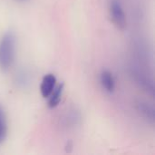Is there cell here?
Segmentation results:
<instances>
[{"instance_id": "cell-3", "label": "cell", "mask_w": 155, "mask_h": 155, "mask_svg": "<svg viewBox=\"0 0 155 155\" xmlns=\"http://www.w3.org/2000/svg\"><path fill=\"white\" fill-rule=\"evenodd\" d=\"M131 76L140 88H142L144 92L149 94L152 97L154 96V84L153 82L151 79H149V77H147L144 74L141 73L140 71L134 69L131 72Z\"/></svg>"}, {"instance_id": "cell-9", "label": "cell", "mask_w": 155, "mask_h": 155, "mask_svg": "<svg viewBox=\"0 0 155 155\" xmlns=\"http://www.w3.org/2000/svg\"><path fill=\"white\" fill-rule=\"evenodd\" d=\"M17 1H25V0H17Z\"/></svg>"}, {"instance_id": "cell-8", "label": "cell", "mask_w": 155, "mask_h": 155, "mask_svg": "<svg viewBox=\"0 0 155 155\" xmlns=\"http://www.w3.org/2000/svg\"><path fill=\"white\" fill-rule=\"evenodd\" d=\"M7 136V121L4 109L0 106V144L5 142Z\"/></svg>"}, {"instance_id": "cell-6", "label": "cell", "mask_w": 155, "mask_h": 155, "mask_svg": "<svg viewBox=\"0 0 155 155\" xmlns=\"http://www.w3.org/2000/svg\"><path fill=\"white\" fill-rule=\"evenodd\" d=\"M100 82L102 84V87L107 92V93H114L115 89V81L114 78L113 74L109 70H103L100 74Z\"/></svg>"}, {"instance_id": "cell-4", "label": "cell", "mask_w": 155, "mask_h": 155, "mask_svg": "<svg viewBox=\"0 0 155 155\" xmlns=\"http://www.w3.org/2000/svg\"><path fill=\"white\" fill-rule=\"evenodd\" d=\"M56 84V77L53 74H45L41 82L40 92L44 98H48Z\"/></svg>"}, {"instance_id": "cell-1", "label": "cell", "mask_w": 155, "mask_h": 155, "mask_svg": "<svg viewBox=\"0 0 155 155\" xmlns=\"http://www.w3.org/2000/svg\"><path fill=\"white\" fill-rule=\"evenodd\" d=\"M15 56V35L12 31L5 32L0 39V68L7 71L14 64Z\"/></svg>"}, {"instance_id": "cell-7", "label": "cell", "mask_w": 155, "mask_h": 155, "mask_svg": "<svg viewBox=\"0 0 155 155\" xmlns=\"http://www.w3.org/2000/svg\"><path fill=\"white\" fill-rule=\"evenodd\" d=\"M64 83H61L57 86L55 85L54 89L53 90V92L51 93V94L48 97L49 98V101H48V107L49 108H51V109L55 108L59 104L61 98H62L63 92H64Z\"/></svg>"}, {"instance_id": "cell-2", "label": "cell", "mask_w": 155, "mask_h": 155, "mask_svg": "<svg viewBox=\"0 0 155 155\" xmlns=\"http://www.w3.org/2000/svg\"><path fill=\"white\" fill-rule=\"evenodd\" d=\"M110 15L113 23L120 30H124L127 26L126 15L119 0H112L110 3Z\"/></svg>"}, {"instance_id": "cell-5", "label": "cell", "mask_w": 155, "mask_h": 155, "mask_svg": "<svg viewBox=\"0 0 155 155\" xmlns=\"http://www.w3.org/2000/svg\"><path fill=\"white\" fill-rule=\"evenodd\" d=\"M136 110L137 112L144 117L148 122L153 124L155 121V110L154 107L144 101H137L136 102Z\"/></svg>"}]
</instances>
